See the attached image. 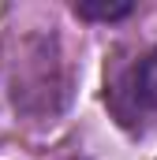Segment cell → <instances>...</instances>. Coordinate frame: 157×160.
Here are the masks:
<instances>
[{"label":"cell","instance_id":"cell-1","mask_svg":"<svg viewBox=\"0 0 157 160\" xmlns=\"http://www.w3.org/2000/svg\"><path fill=\"white\" fill-rule=\"evenodd\" d=\"M75 11L86 19H120L131 11V4H75Z\"/></svg>","mask_w":157,"mask_h":160}]
</instances>
